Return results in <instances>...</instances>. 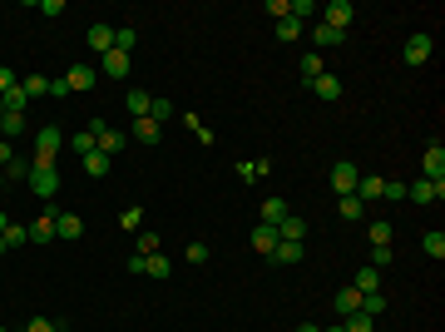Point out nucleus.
Instances as JSON below:
<instances>
[{
    "label": "nucleus",
    "instance_id": "nucleus-57",
    "mask_svg": "<svg viewBox=\"0 0 445 332\" xmlns=\"http://www.w3.org/2000/svg\"><path fill=\"white\" fill-rule=\"evenodd\" d=\"M0 115H6V99H0Z\"/></svg>",
    "mask_w": 445,
    "mask_h": 332
},
{
    "label": "nucleus",
    "instance_id": "nucleus-26",
    "mask_svg": "<svg viewBox=\"0 0 445 332\" xmlns=\"http://www.w3.org/2000/svg\"><path fill=\"white\" fill-rule=\"evenodd\" d=\"M312 89H317V99H342V80H337V75H322V80H312Z\"/></svg>",
    "mask_w": 445,
    "mask_h": 332
},
{
    "label": "nucleus",
    "instance_id": "nucleus-20",
    "mask_svg": "<svg viewBox=\"0 0 445 332\" xmlns=\"http://www.w3.org/2000/svg\"><path fill=\"white\" fill-rule=\"evenodd\" d=\"M366 238H371V248H391V224H386V218H371Z\"/></svg>",
    "mask_w": 445,
    "mask_h": 332
},
{
    "label": "nucleus",
    "instance_id": "nucleus-10",
    "mask_svg": "<svg viewBox=\"0 0 445 332\" xmlns=\"http://www.w3.org/2000/svg\"><path fill=\"white\" fill-rule=\"evenodd\" d=\"M54 238H84V224H80V213H54Z\"/></svg>",
    "mask_w": 445,
    "mask_h": 332
},
{
    "label": "nucleus",
    "instance_id": "nucleus-1",
    "mask_svg": "<svg viewBox=\"0 0 445 332\" xmlns=\"http://www.w3.org/2000/svg\"><path fill=\"white\" fill-rule=\"evenodd\" d=\"M60 144H65V134L54 129V124L35 129V159H30V164H40V169H54V159H60Z\"/></svg>",
    "mask_w": 445,
    "mask_h": 332
},
{
    "label": "nucleus",
    "instance_id": "nucleus-28",
    "mask_svg": "<svg viewBox=\"0 0 445 332\" xmlns=\"http://www.w3.org/2000/svg\"><path fill=\"white\" fill-rule=\"evenodd\" d=\"M337 312H342V317L361 312V293H356V288H342V293H337Z\"/></svg>",
    "mask_w": 445,
    "mask_h": 332
},
{
    "label": "nucleus",
    "instance_id": "nucleus-44",
    "mask_svg": "<svg viewBox=\"0 0 445 332\" xmlns=\"http://www.w3.org/2000/svg\"><path fill=\"white\" fill-rule=\"evenodd\" d=\"M396 263V248H371V268H391Z\"/></svg>",
    "mask_w": 445,
    "mask_h": 332
},
{
    "label": "nucleus",
    "instance_id": "nucleus-11",
    "mask_svg": "<svg viewBox=\"0 0 445 332\" xmlns=\"http://www.w3.org/2000/svg\"><path fill=\"white\" fill-rule=\"evenodd\" d=\"M84 40H89V50L109 55V50H114V25H104V20H99V25H89V35H84Z\"/></svg>",
    "mask_w": 445,
    "mask_h": 332
},
{
    "label": "nucleus",
    "instance_id": "nucleus-30",
    "mask_svg": "<svg viewBox=\"0 0 445 332\" xmlns=\"http://www.w3.org/2000/svg\"><path fill=\"white\" fill-rule=\"evenodd\" d=\"M149 104H153V94H149V89H129V115H134V120H144V115H149Z\"/></svg>",
    "mask_w": 445,
    "mask_h": 332
},
{
    "label": "nucleus",
    "instance_id": "nucleus-16",
    "mask_svg": "<svg viewBox=\"0 0 445 332\" xmlns=\"http://www.w3.org/2000/svg\"><path fill=\"white\" fill-rule=\"evenodd\" d=\"M287 213H292V208H287V199H277V194H272V199H262V224H272V229H277Z\"/></svg>",
    "mask_w": 445,
    "mask_h": 332
},
{
    "label": "nucleus",
    "instance_id": "nucleus-25",
    "mask_svg": "<svg viewBox=\"0 0 445 332\" xmlns=\"http://www.w3.org/2000/svg\"><path fill=\"white\" fill-rule=\"evenodd\" d=\"M252 248H257V253H272V248H277V229H272V224H257V229H252Z\"/></svg>",
    "mask_w": 445,
    "mask_h": 332
},
{
    "label": "nucleus",
    "instance_id": "nucleus-47",
    "mask_svg": "<svg viewBox=\"0 0 445 332\" xmlns=\"http://www.w3.org/2000/svg\"><path fill=\"white\" fill-rule=\"evenodd\" d=\"M287 10H292V0H267V15H277V20H287Z\"/></svg>",
    "mask_w": 445,
    "mask_h": 332
},
{
    "label": "nucleus",
    "instance_id": "nucleus-15",
    "mask_svg": "<svg viewBox=\"0 0 445 332\" xmlns=\"http://www.w3.org/2000/svg\"><path fill=\"white\" fill-rule=\"evenodd\" d=\"M342 40H347L342 30H331V25H322V20H312V45H317V50H331V45H342Z\"/></svg>",
    "mask_w": 445,
    "mask_h": 332
},
{
    "label": "nucleus",
    "instance_id": "nucleus-3",
    "mask_svg": "<svg viewBox=\"0 0 445 332\" xmlns=\"http://www.w3.org/2000/svg\"><path fill=\"white\" fill-rule=\"evenodd\" d=\"M25 184H30V194L45 199V203L60 194V174H54V169H40V164H30V179H25Z\"/></svg>",
    "mask_w": 445,
    "mask_h": 332
},
{
    "label": "nucleus",
    "instance_id": "nucleus-53",
    "mask_svg": "<svg viewBox=\"0 0 445 332\" xmlns=\"http://www.w3.org/2000/svg\"><path fill=\"white\" fill-rule=\"evenodd\" d=\"M6 224H10V218H6V213H0V233H6Z\"/></svg>",
    "mask_w": 445,
    "mask_h": 332
},
{
    "label": "nucleus",
    "instance_id": "nucleus-38",
    "mask_svg": "<svg viewBox=\"0 0 445 332\" xmlns=\"http://www.w3.org/2000/svg\"><path fill=\"white\" fill-rule=\"evenodd\" d=\"M277 40H282V45H292V40H302V25L287 15V20H277Z\"/></svg>",
    "mask_w": 445,
    "mask_h": 332
},
{
    "label": "nucleus",
    "instance_id": "nucleus-24",
    "mask_svg": "<svg viewBox=\"0 0 445 332\" xmlns=\"http://www.w3.org/2000/svg\"><path fill=\"white\" fill-rule=\"evenodd\" d=\"M144 273H149V278H158V283H163V278H169V273H174V263L163 258V253H149V258H144Z\"/></svg>",
    "mask_w": 445,
    "mask_h": 332
},
{
    "label": "nucleus",
    "instance_id": "nucleus-22",
    "mask_svg": "<svg viewBox=\"0 0 445 332\" xmlns=\"http://www.w3.org/2000/svg\"><path fill=\"white\" fill-rule=\"evenodd\" d=\"M381 184H386V179L361 174V179H356V199H361V203H376V199H381Z\"/></svg>",
    "mask_w": 445,
    "mask_h": 332
},
{
    "label": "nucleus",
    "instance_id": "nucleus-40",
    "mask_svg": "<svg viewBox=\"0 0 445 332\" xmlns=\"http://www.w3.org/2000/svg\"><path fill=\"white\" fill-rule=\"evenodd\" d=\"M342 332H376V317H366V312H352Z\"/></svg>",
    "mask_w": 445,
    "mask_h": 332
},
{
    "label": "nucleus",
    "instance_id": "nucleus-6",
    "mask_svg": "<svg viewBox=\"0 0 445 332\" xmlns=\"http://www.w3.org/2000/svg\"><path fill=\"white\" fill-rule=\"evenodd\" d=\"M129 65H134V60H129L124 50H109V55H99V75H109V80H124V75H129Z\"/></svg>",
    "mask_w": 445,
    "mask_h": 332
},
{
    "label": "nucleus",
    "instance_id": "nucleus-13",
    "mask_svg": "<svg viewBox=\"0 0 445 332\" xmlns=\"http://www.w3.org/2000/svg\"><path fill=\"white\" fill-rule=\"evenodd\" d=\"M356 293H381V268H371V263H361L356 268V283H352Z\"/></svg>",
    "mask_w": 445,
    "mask_h": 332
},
{
    "label": "nucleus",
    "instance_id": "nucleus-49",
    "mask_svg": "<svg viewBox=\"0 0 445 332\" xmlns=\"http://www.w3.org/2000/svg\"><path fill=\"white\" fill-rule=\"evenodd\" d=\"M238 179L243 184H257V164H238Z\"/></svg>",
    "mask_w": 445,
    "mask_h": 332
},
{
    "label": "nucleus",
    "instance_id": "nucleus-31",
    "mask_svg": "<svg viewBox=\"0 0 445 332\" xmlns=\"http://www.w3.org/2000/svg\"><path fill=\"white\" fill-rule=\"evenodd\" d=\"M0 238H6V248L15 253V248H25V243H30V229H20V224H6V233H0Z\"/></svg>",
    "mask_w": 445,
    "mask_h": 332
},
{
    "label": "nucleus",
    "instance_id": "nucleus-42",
    "mask_svg": "<svg viewBox=\"0 0 445 332\" xmlns=\"http://www.w3.org/2000/svg\"><path fill=\"white\" fill-rule=\"evenodd\" d=\"M183 258H188L193 268H203V263H208L213 253H208V243H188V248H183Z\"/></svg>",
    "mask_w": 445,
    "mask_h": 332
},
{
    "label": "nucleus",
    "instance_id": "nucleus-52",
    "mask_svg": "<svg viewBox=\"0 0 445 332\" xmlns=\"http://www.w3.org/2000/svg\"><path fill=\"white\" fill-rule=\"evenodd\" d=\"M297 332H322V327H317V322H302V327H297Z\"/></svg>",
    "mask_w": 445,
    "mask_h": 332
},
{
    "label": "nucleus",
    "instance_id": "nucleus-5",
    "mask_svg": "<svg viewBox=\"0 0 445 332\" xmlns=\"http://www.w3.org/2000/svg\"><path fill=\"white\" fill-rule=\"evenodd\" d=\"M356 179H361V174H356L352 159H337V164H331V189H337V199H342V194H356Z\"/></svg>",
    "mask_w": 445,
    "mask_h": 332
},
{
    "label": "nucleus",
    "instance_id": "nucleus-41",
    "mask_svg": "<svg viewBox=\"0 0 445 332\" xmlns=\"http://www.w3.org/2000/svg\"><path fill=\"white\" fill-rule=\"evenodd\" d=\"M119 224H124L129 233H139V229H144V208H139V203H134V208H124V213H119Z\"/></svg>",
    "mask_w": 445,
    "mask_h": 332
},
{
    "label": "nucleus",
    "instance_id": "nucleus-43",
    "mask_svg": "<svg viewBox=\"0 0 445 332\" xmlns=\"http://www.w3.org/2000/svg\"><path fill=\"white\" fill-rule=\"evenodd\" d=\"M0 174H6V179H30V164H25V159H10Z\"/></svg>",
    "mask_w": 445,
    "mask_h": 332
},
{
    "label": "nucleus",
    "instance_id": "nucleus-39",
    "mask_svg": "<svg viewBox=\"0 0 445 332\" xmlns=\"http://www.w3.org/2000/svg\"><path fill=\"white\" fill-rule=\"evenodd\" d=\"M361 312H366V317H381V312H386V298H381V293H361Z\"/></svg>",
    "mask_w": 445,
    "mask_h": 332
},
{
    "label": "nucleus",
    "instance_id": "nucleus-36",
    "mask_svg": "<svg viewBox=\"0 0 445 332\" xmlns=\"http://www.w3.org/2000/svg\"><path fill=\"white\" fill-rule=\"evenodd\" d=\"M421 248H425L430 258H445V233H440V229H430V233L421 238Z\"/></svg>",
    "mask_w": 445,
    "mask_h": 332
},
{
    "label": "nucleus",
    "instance_id": "nucleus-27",
    "mask_svg": "<svg viewBox=\"0 0 445 332\" xmlns=\"http://www.w3.org/2000/svg\"><path fill=\"white\" fill-rule=\"evenodd\" d=\"M337 213H342V218H352V224H356V218L366 213V203H361L356 194H342V199H337Z\"/></svg>",
    "mask_w": 445,
    "mask_h": 332
},
{
    "label": "nucleus",
    "instance_id": "nucleus-46",
    "mask_svg": "<svg viewBox=\"0 0 445 332\" xmlns=\"http://www.w3.org/2000/svg\"><path fill=\"white\" fill-rule=\"evenodd\" d=\"M381 199H391V203H401V199H406V184H381Z\"/></svg>",
    "mask_w": 445,
    "mask_h": 332
},
{
    "label": "nucleus",
    "instance_id": "nucleus-29",
    "mask_svg": "<svg viewBox=\"0 0 445 332\" xmlns=\"http://www.w3.org/2000/svg\"><path fill=\"white\" fill-rule=\"evenodd\" d=\"M10 134H25V115H10L6 109V115H0V139L10 144Z\"/></svg>",
    "mask_w": 445,
    "mask_h": 332
},
{
    "label": "nucleus",
    "instance_id": "nucleus-7",
    "mask_svg": "<svg viewBox=\"0 0 445 332\" xmlns=\"http://www.w3.org/2000/svg\"><path fill=\"white\" fill-rule=\"evenodd\" d=\"M94 80H99V70H94V65H70V75H65L70 94H84V89H94Z\"/></svg>",
    "mask_w": 445,
    "mask_h": 332
},
{
    "label": "nucleus",
    "instance_id": "nucleus-51",
    "mask_svg": "<svg viewBox=\"0 0 445 332\" xmlns=\"http://www.w3.org/2000/svg\"><path fill=\"white\" fill-rule=\"evenodd\" d=\"M10 159H15V149H10L6 139H0V169H6V164H10Z\"/></svg>",
    "mask_w": 445,
    "mask_h": 332
},
{
    "label": "nucleus",
    "instance_id": "nucleus-37",
    "mask_svg": "<svg viewBox=\"0 0 445 332\" xmlns=\"http://www.w3.org/2000/svg\"><path fill=\"white\" fill-rule=\"evenodd\" d=\"M297 25H307V20H317V6H312V0H292V10H287Z\"/></svg>",
    "mask_w": 445,
    "mask_h": 332
},
{
    "label": "nucleus",
    "instance_id": "nucleus-32",
    "mask_svg": "<svg viewBox=\"0 0 445 332\" xmlns=\"http://www.w3.org/2000/svg\"><path fill=\"white\" fill-rule=\"evenodd\" d=\"M322 75H326V70H322V55H317V50H312V55H302V80L312 85V80H322Z\"/></svg>",
    "mask_w": 445,
    "mask_h": 332
},
{
    "label": "nucleus",
    "instance_id": "nucleus-58",
    "mask_svg": "<svg viewBox=\"0 0 445 332\" xmlns=\"http://www.w3.org/2000/svg\"><path fill=\"white\" fill-rule=\"evenodd\" d=\"M0 189H6V174H0Z\"/></svg>",
    "mask_w": 445,
    "mask_h": 332
},
{
    "label": "nucleus",
    "instance_id": "nucleus-4",
    "mask_svg": "<svg viewBox=\"0 0 445 332\" xmlns=\"http://www.w3.org/2000/svg\"><path fill=\"white\" fill-rule=\"evenodd\" d=\"M356 20V6L352 0H326V10H322V25H331V30H342L347 35V25Z\"/></svg>",
    "mask_w": 445,
    "mask_h": 332
},
{
    "label": "nucleus",
    "instance_id": "nucleus-17",
    "mask_svg": "<svg viewBox=\"0 0 445 332\" xmlns=\"http://www.w3.org/2000/svg\"><path fill=\"white\" fill-rule=\"evenodd\" d=\"M277 238H287V243H302V238H307V224H302L297 213H287L282 224H277Z\"/></svg>",
    "mask_w": 445,
    "mask_h": 332
},
{
    "label": "nucleus",
    "instance_id": "nucleus-19",
    "mask_svg": "<svg viewBox=\"0 0 445 332\" xmlns=\"http://www.w3.org/2000/svg\"><path fill=\"white\" fill-rule=\"evenodd\" d=\"M109 169H114V159H109V154H99V149L84 154V174H89V179H104Z\"/></svg>",
    "mask_w": 445,
    "mask_h": 332
},
{
    "label": "nucleus",
    "instance_id": "nucleus-23",
    "mask_svg": "<svg viewBox=\"0 0 445 332\" xmlns=\"http://www.w3.org/2000/svg\"><path fill=\"white\" fill-rule=\"evenodd\" d=\"M174 115H179V104H174L169 94H153V104H149V120H158V124H163V120H174Z\"/></svg>",
    "mask_w": 445,
    "mask_h": 332
},
{
    "label": "nucleus",
    "instance_id": "nucleus-33",
    "mask_svg": "<svg viewBox=\"0 0 445 332\" xmlns=\"http://www.w3.org/2000/svg\"><path fill=\"white\" fill-rule=\"evenodd\" d=\"M134 45H139V30H134V25H119V30H114V50H124V55H129Z\"/></svg>",
    "mask_w": 445,
    "mask_h": 332
},
{
    "label": "nucleus",
    "instance_id": "nucleus-59",
    "mask_svg": "<svg viewBox=\"0 0 445 332\" xmlns=\"http://www.w3.org/2000/svg\"><path fill=\"white\" fill-rule=\"evenodd\" d=\"M0 332H6V327H0Z\"/></svg>",
    "mask_w": 445,
    "mask_h": 332
},
{
    "label": "nucleus",
    "instance_id": "nucleus-8",
    "mask_svg": "<svg viewBox=\"0 0 445 332\" xmlns=\"http://www.w3.org/2000/svg\"><path fill=\"white\" fill-rule=\"evenodd\" d=\"M406 199H416V203H435V199H445V179H421V184L406 189Z\"/></svg>",
    "mask_w": 445,
    "mask_h": 332
},
{
    "label": "nucleus",
    "instance_id": "nucleus-35",
    "mask_svg": "<svg viewBox=\"0 0 445 332\" xmlns=\"http://www.w3.org/2000/svg\"><path fill=\"white\" fill-rule=\"evenodd\" d=\"M134 253H144V258H149V253H158V233H153V229H139V238H134Z\"/></svg>",
    "mask_w": 445,
    "mask_h": 332
},
{
    "label": "nucleus",
    "instance_id": "nucleus-55",
    "mask_svg": "<svg viewBox=\"0 0 445 332\" xmlns=\"http://www.w3.org/2000/svg\"><path fill=\"white\" fill-rule=\"evenodd\" d=\"M54 332H70V327H60V322H54Z\"/></svg>",
    "mask_w": 445,
    "mask_h": 332
},
{
    "label": "nucleus",
    "instance_id": "nucleus-45",
    "mask_svg": "<svg viewBox=\"0 0 445 332\" xmlns=\"http://www.w3.org/2000/svg\"><path fill=\"white\" fill-rule=\"evenodd\" d=\"M75 154H80V159H84V154H94V134H89V129H84V134H75Z\"/></svg>",
    "mask_w": 445,
    "mask_h": 332
},
{
    "label": "nucleus",
    "instance_id": "nucleus-12",
    "mask_svg": "<svg viewBox=\"0 0 445 332\" xmlns=\"http://www.w3.org/2000/svg\"><path fill=\"white\" fill-rule=\"evenodd\" d=\"M302 253H307V248H302V243H287V238H277V248H272V253H267V258H272V263H282V268H287V263H302Z\"/></svg>",
    "mask_w": 445,
    "mask_h": 332
},
{
    "label": "nucleus",
    "instance_id": "nucleus-14",
    "mask_svg": "<svg viewBox=\"0 0 445 332\" xmlns=\"http://www.w3.org/2000/svg\"><path fill=\"white\" fill-rule=\"evenodd\" d=\"M50 238H54V208H45L30 224V243H50Z\"/></svg>",
    "mask_w": 445,
    "mask_h": 332
},
{
    "label": "nucleus",
    "instance_id": "nucleus-21",
    "mask_svg": "<svg viewBox=\"0 0 445 332\" xmlns=\"http://www.w3.org/2000/svg\"><path fill=\"white\" fill-rule=\"evenodd\" d=\"M158 134H163V124H158V120H149V115H144V120H134V139H139V144H158Z\"/></svg>",
    "mask_w": 445,
    "mask_h": 332
},
{
    "label": "nucleus",
    "instance_id": "nucleus-48",
    "mask_svg": "<svg viewBox=\"0 0 445 332\" xmlns=\"http://www.w3.org/2000/svg\"><path fill=\"white\" fill-rule=\"evenodd\" d=\"M15 85H20V80H15V70H10V65H0V94L15 89Z\"/></svg>",
    "mask_w": 445,
    "mask_h": 332
},
{
    "label": "nucleus",
    "instance_id": "nucleus-9",
    "mask_svg": "<svg viewBox=\"0 0 445 332\" xmlns=\"http://www.w3.org/2000/svg\"><path fill=\"white\" fill-rule=\"evenodd\" d=\"M430 50H435V40H430V35H411L401 60H406V65H425V60H430Z\"/></svg>",
    "mask_w": 445,
    "mask_h": 332
},
{
    "label": "nucleus",
    "instance_id": "nucleus-54",
    "mask_svg": "<svg viewBox=\"0 0 445 332\" xmlns=\"http://www.w3.org/2000/svg\"><path fill=\"white\" fill-rule=\"evenodd\" d=\"M0 253H10V248H6V238H0Z\"/></svg>",
    "mask_w": 445,
    "mask_h": 332
},
{
    "label": "nucleus",
    "instance_id": "nucleus-18",
    "mask_svg": "<svg viewBox=\"0 0 445 332\" xmlns=\"http://www.w3.org/2000/svg\"><path fill=\"white\" fill-rule=\"evenodd\" d=\"M421 164H425V179H445V149L440 144H430Z\"/></svg>",
    "mask_w": 445,
    "mask_h": 332
},
{
    "label": "nucleus",
    "instance_id": "nucleus-50",
    "mask_svg": "<svg viewBox=\"0 0 445 332\" xmlns=\"http://www.w3.org/2000/svg\"><path fill=\"white\" fill-rule=\"evenodd\" d=\"M25 332H54V322H50V317H30V327H25Z\"/></svg>",
    "mask_w": 445,
    "mask_h": 332
},
{
    "label": "nucleus",
    "instance_id": "nucleus-56",
    "mask_svg": "<svg viewBox=\"0 0 445 332\" xmlns=\"http://www.w3.org/2000/svg\"><path fill=\"white\" fill-rule=\"evenodd\" d=\"M322 332H342V327H322Z\"/></svg>",
    "mask_w": 445,
    "mask_h": 332
},
{
    "label": "nucleus",
    "instance_id": "nucleus-2",
    "mask_svg": "<svg viewBox=\"0 0 445 332\" xmlns=\"http://www.w3.org/2000/svg\"><path fill=\"white\" fill-rule=\"evenodd\" d=\"M89 134H94V149L109 154V159H119V154H124V139H129V134H119V129H109L104 120H89Z\"/></svg>",
    "mask_w": 445,
    "mask_h": 332
},
{
    "label": "nucleus",
    "instance_id": "nucleus-34",
    "mask_svg": "<svg viewBox=\"0 0 445 332\" xmlns=\"http://www.w3.org/2000/svg\"><path fill=\"white\" fill-rule=\"evenodd\" d=\"M20 89H25L30 99H40V94H50V80H45V75H25V80H20Z\"/></svg>",
    "mask_w": 445,
    "mask_h": 332
}]
</instances>
